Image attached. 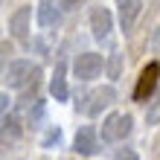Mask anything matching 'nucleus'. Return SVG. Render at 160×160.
<instances>
[{"label":"nucleus","instance_id":"f257e3e1","mask_svg":"<svg viewBox=\"0 0 160 160\" xmlns=\"http://www.w3.org/2000/svg\"><path fill=\"white\" fill-rule=\"evenodd\" d=\"M41 76V70L35 67L32 61H9L6 64V70H3V82L9 84V88H26L32 79H38Z\"/></svg>","mask_w":160,"mask_h":160},{"label":"nucleus","instance_id":"f03ea898","mask_svg":"<svg viewBox=\"0 0 160 160\" xmlns=\"http://www.w3.org/2000/svg\"><path fill=\"white\" fill-rule=\"evenodd\" d=\"M134 128V117L131 114H111L105 122H102V140L105 143H119L125 140Z\"/></svg>","mask_w":160,"mask_h":160},{"label":"nucleus","instance_id":"7ed1b4c3","mask_svg":"<svg viewBox=\"0 0 160 160\" xmlns=\"http://www.w3.org/2000/svg\"><path fill=\"white\" fill-rule=\"evenodd\" d=\"M114 99H117V90L105 84V88H96L93 93H84V96H82V102H76V108L82 111V114L96 117V114H102V108H108Z\"/></svg>","mask_w":160,"mask_h":160},{"label":"nucleus","instance_id":"20e7f679","mask_svg":"<svg viewBox=\"0 0 160 160\" xmlns=\"http://www.w3.org/2000/svg\"><path fill=\"white\" fill-rule=\"evenodd\" d=\"M73 73H76V79H82V82H93L102 73V55L99 52H82V55H76Z\"/></svg>","mask_w":160,"mask_h":160},{"label":"nucleus","instance_id":"39448f33","mask_svg":"<svg viewBox=\"0 0 160 160\" xmlns=\"http://www.w3.org/2000/svg\"><path fill=\"white\" fill-rule=\"evenodd\" d=\"M157 79H160V64H148V67L140 73V82H137V88H134V99L137 102H146L154 93Z\"/></svg>","mask_w":160,"mask_h":160},{"label":"nucleus","instance_id":"423d86ee","mask_svg":"<svg viewBox=\"0 0 160 160\" xmlns=\"http://www.w3.org/2000/svg\"><path fill=\"white\" fill-rule=\"evenodd\" d=\"M73 148H76V154H84V157L96 154V152H99L96 128H93V125H84V128H79V131H76V140H73Z\"/></svg>","mask_w":160,"mask_h":160},{"label":"nucleus","instance_id":"0eeeda50","mask_svg":"<svg viewBox=\"0 0 160 160\" xmlns=\"http://www.w3.org/2000/svg\"><path fill=\"white\" fill-rule=\"evenodd\" d=\"M111 26H114V18H111L108 9H105V6L93 9V15H90V32H93V38L105 41L108 32H111Z\"/></svg>","mask_w":160,"mask_h":160},{"label":"nucleus","instance_id":"6e6552de","mask_svg":"<svg viewBox=\"0 0 160 160\" xmlns=\"http://www.w3.org/2000/svg\"><path fill=\"white\" fill-rule=\"evenodd\" d=\"M29 18H32L29 6H21L12 18H9V32H12L18 41H26V35H29Z\"/></svg>","mask_w":160,"mask_h":160},{"label":"nucleus","instance_id":"1a4fd4ad","mask_svg":"<svg viewBox=\"0 0 160 160\" xmlns=\"http://www.w3.org/2000/svg\"><path fill=\"white\" fill-rule=\"evenodd\" d=\"M140 12H143V0H122V9H119V23H122V32H131L137 23Z\"/></svg>","mask_w":160,"mask_h":160},{"label":"nucleus","instance_id":"9d476101","mask_svg":"<svg viewBox=\"0 0 160 160\" xmlns=\"http://www.w3.org/2000/svg\"><path fill=\"white\" fill-rule=\"evenodd\" d=\"M61 15H58V6L52 3V0H41L38 3V23L44 29H50V26H58Z\"/></svg>","mask_w":160,"mask_h":160},{"label":"nucleus","instance_id":"9b49d317","mask_svg":"<svg viewBox=\"0 0 160 160\" xmlns=\"http://www.w3.org/2000/svg\"><path fill=\"white\" fill-rule=\"evenodd\" d=\"M50 93L55 96V102L67 99V79H64V64H55V73L50 79Z\"/></svg>","mask_w":160,"mask_h":160},{"label":"nucleus","instance_id":"f8f14e48","mask_svg":"<svg viewBox=\"0 0 160 160\" xmlns=\"http://www.w3.org/2000/svg\"><path fill=\"white\" fill-rule=\"evenodd\" d=\"M9 55H15V50H12V44H0V76H3V70H6V64L12 61Z\"/></svg>","mask_w":160,"mask_h":160},{"label":"nucleus","instance_id":"ddd939ff","mask_svg":"<svg viewBox=\"0 0 160 160\" xmlns=\"http://www.w3.org/2000/svg\"><path fill=\"white\" fill-rule=\"evenodd\" d=\"M119 67H122V55L114 52V55H111V70H108V73H111V79H117V76H119Z\"/></svg>","mask_w":160,"mask_h":160},{"label":"nucleus","instance_id":"4468645a","mask_svg":"<svg viewBox=\"0 0 160 160\" xmlns=\"http://www.w3.org/2000/svg\"><path fill=\"white\" fill-rule=\"evenodd\" d=\"M146 122H148V125H157V122H160V99L154 102V108L146 114Z\"/></svg>","mask_w":160,"mask_h":160},{"label":"nucleus","instance_id":"2eb2a0df","mask_svg":"<svg viewBox=\"0 0 160 160\" xmlns=\"http://www.w3.org/2000/svg\"><path fill=\"white\" fill-rule=\"evenodd\" d=\"M114 160H140L134 148H119V152L114 154Z\"/></svg>","mask_w":160,"mask_h":160},{"label":"nucleus","instance_id":"dca6fc26","mask_svg":"<svg viewBox=\"0 0 160 160\" xmlns=\"http://www.w3.org/2000/svg\"><path fill=\"white\" fill-rule=\"evenodd\" d=\"M84 0H58V9L61 12H73V9H79Z\"/></svg>","mask_w":160,"mask_h":160},{"label":"nucleus","instance_id":"f3484780","mask_svg":"<svg viewBox=\"0 0 160 160\" xmlns=\"http://www.w3.org/2000/svg\"><path fill=\"white\" fill-rule=\"evenodd\" d=\"M61 140V131L55 128V131H50V134H47V140H44V146H52V143H58Z\"/></svg>","mask_w":160,"mask_h":160},{"label":"nucleus","instance_id":"a211bd4d","mask_svg":"<svg viewBox=\"0 0 160 160\" xmlns=\"http://www.w3.org/2000/svg\"><path fill=\"white\" fill-rule=\"evenodd\" d=\"M9 102H12V99H9L6 93H0V117H3L6 111H9Z\"/></svg>","mask_w":160,"mask_h":160},{"label":"nucleus","instance_id":"6ab92c4d","mask_svg":"<svg viewBox=\"0 0 160 160\" xmlns=\"http://www.w3.org/2000/svg\"><path fill=\"white\" fill-rule=\"evenodd\" d=\"M152 157H157V160H160V134L152 140Z\"/></svg>","mask_w":160,"mask_h":160},{"label":"nucleus","instance_id":"aec40b11","mask_svg":"<svg viewBox=\"0 0 160 160\" xmlns=\"http://www.w3.org/2000/svg\"><path fill=\"white\" fill-rule=\"evenodd\" d=\"M152 47H154V50H157V47H160V29L154 32V38H152Z\"/></svg>","mask_w":160,"mask_h":160}]
</instances>
